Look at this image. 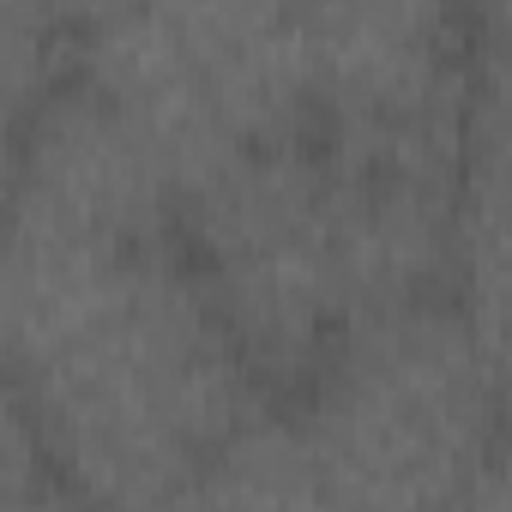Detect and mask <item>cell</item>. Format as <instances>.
I'll list each match as a JSON object with an SVG mask.
<instances>
[{
    "label": "cell",
    "mask_w": 512,
    "mask_h": 512,
    "mask_svg": "<svg viewBox=\"0 0 512 512\" xmlns=\"http://www.w3.org/2000/svg\"><path fill=\"white\" fill-rule=\"evenodd\" d=\"M205 512H356L344 488L326 476L296 416L260 410L199 476Z\"/></svg>",
    "instance_id": "obj_8"
},
{
    "label": "cell",
    "mask_w": 512,
    "mask_h": 512,
    "mask_svg": "<svg viewBox=\"0 0 512 512\" xmlns=\"http://www.w3.org/2000/svg\"><path fill=\"white\" fill-rule=\"evenodd\" d=\"M476 139L512 145V7L476 13Z\"/></svg>",
    "instance_id": "obj_11"
},
{
    "label": "cell",
    "mask_w": 512,
    "mask_h": 512,
    "mask_svg": "<svg viewBox=\"0 0 512 512\" xmlns=\"http://www.w3.org/2000/svg\"><path fill=\"white\" fill-rule=\"evenodd\" d=\"M446 512H512V422L494 434V446H488L482 464L464 476V488L452 494Z\"/></svg>",
    "instance_id": "obj_12"
},
{
    "label": "cell",
    "mask_w": 512,
    "mask_h": 512,
    "mask_svg": "<svg viewBox=\"0 0 512 512\" xmlns=\"http://www.w3.org/2000/svg\"><path fill=\"white\" fill-rule=\"evenodd\" d=\"M452 284L458 320L470 326L506 410H512V163L470 151L452 229Z\"/></svg>",
    "instance_id": "obj_7"
},
{
    "label": "cell",
    "mask_w": 512,
    "mask_h": 512,
    "mask_svg": "<svg viewBox=\"0 0 512 512\" xmlns=\"http://www.w3.org/2000/svg\"><path fill=\"white\" fill-rule=\"evenodd\" d=\"M127 512H205V506H199V488H187V494H169V500H151V506H127Z\"/></svg>",
    "instance_id": "obj_13"
},
{
    "label": "cell",
    "mask_w": 512,
    "mask_h": 512,
    "mask_svg": "<svg viewBox=\"0 0 512 512\" xmlns=\"http://www.w3.org/2000/svg\"><path fill=\"white\" fill-rule=\"evenodd\" d=\"M320 145L398 187L464 193L476 151V19L416 0L302 13Z\"/></svg>",
    "instance_id": "obj_5"
},
{
    "label": "cell",
    "mask_w": 512,
    "mask_h": 512,
    "mask_svg": "<svg viewBox=\"0 0 512 512\" xmlns=\"http://www.w3.org/2000/svg\"><path fill=\"white\" fill-rule=\"evenodd\" d=\"M0 61H7V127L19 133L49 97L79 79V13L13 0L0 19Z\"/></svg>",
    "instance_id": "obj_9"
},
{
    "label": "cell",
    "mask_w": 512,
    "mask_h": 512,
    "mask_svg": "<svg viewBox=\"0 0 512 512\" xmlns=\"http://www.w3.org/2000/svg\"><path fill=\"white\" fill-rule=\"evenodd\" d=\"M290 416L356 512H446L512 422L452 302L356 320Z\"/></svg>",
    "instance_id": "obj_3"
},
{
    "label": "cell",
    "mask_w": 512,
    "mask_h": 512,
    "mask_svg": "<svg viewBox=\"0 0 512 512\" xmlns=\"http://www.w3.org/2000/svg\"><path fill=\"white\" fill-rule=\"evenodd\" d=\"M181 253L260 386H308L362 320L350 175L308 133L205 175L181 199Z\"/></svg>",
    "instance_id": "obj_2"
},
{
    "label": "cell",
    "mask_w": 512,
    "mask_h": 512,
    "mask_svg": "<svg viewBox=\"0 0 512 512\" xmlns=\"http://www.w3.org/2000/svg\"><path fill=\"white\" fill-rule=\"evenodd\" d=\"M0 434H7V464H0V512H97L43 452L25 404L7 392V416H0Z\"/></svg>",
    "instance_id": "obj_10"
},
{
    "label": "cell",
    "mask_w": 512,
    "mask_h": 512,
    "mask_svg": "<svg viewBox=\"0 0 512 512\" xmlns=\"http://www.w3.org/2000/svg\"><path fill=\"white\" fill-rule=\"evenodd\" d=\"M79 85L133 121L181 199L223 163L302 139V121H314L302 13L284 7L79 13Z\"/></svg>",
    "instance_id": "obj_4"
},
{
    "label": "cell",
    "mask_w": 512,
    "mask_h": 512,
    "mask_svg": "<svg viewBox=\"0 0 512 512\" xmlns=\"http://www.w3.org/2000/svg\"><path fill=\"white\" fill-rule=\"evenodd\" d=\"M13 223L97 247H163L181 235V181L79 79L13 133Z\"/></svg>",
    "instance_id": "obj_6"
},
{
    "label": "cell",
    "mask_w": 512,
    "mask_h": 512,
    "mask_svg": "<svg viewBox=\"0 0 512 512\" xmlns=\"http://www.w3.org/2000/svg\"><path fill=\"white\" fill-rule=\"evenodd\" d=\"M0 344L49 464L127 512L199 488L260 416V380L175 241L97 247L7 223Z\"/></svg>",
    "instance_id": "obj_1"
}]
</instances>
